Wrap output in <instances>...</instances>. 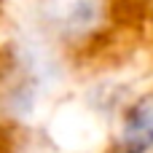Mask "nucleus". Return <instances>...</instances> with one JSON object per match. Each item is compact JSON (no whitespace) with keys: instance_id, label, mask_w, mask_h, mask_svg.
Wrapping results in <instances>:
<instances>
[{"instance_id":"f257e3e1","label":"nucleus","mask_w":153,"mask_h":153,"mask_svg":"<svg viewBox=\"0 0 153 153\" xmlns=\"http://www.w3.org/2000/svg\"><path fill=\"white\" fill-rule=\"evenodd\" d=\"M124 153H148L153 148V100L134 105L121 132Z\"/></svg>"}]
</instances>
